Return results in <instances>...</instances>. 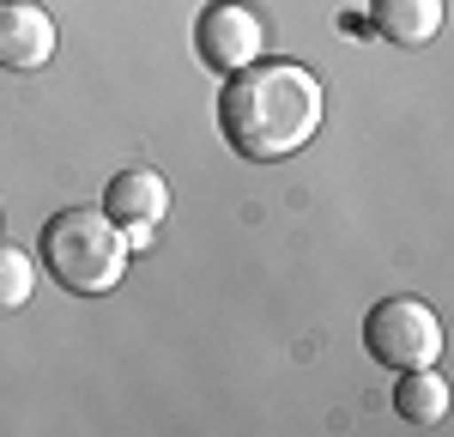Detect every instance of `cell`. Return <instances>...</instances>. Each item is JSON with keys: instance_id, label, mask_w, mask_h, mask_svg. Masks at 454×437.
<instances>
[{"instance_id": "6da1fadb", "label": "cell", "mask_w": 454, "mask_h": 437, "mask_svg": "<svg viewBox=\"0 0 454 437\" xmlns=\"http://www.w3.org/2000/svg\"><path fill=\"white\" fill-rule=\"evenodd\" d=\"M321 79L297 61H254L243 73H224L218 91V134L248 164L297 158L321 128Z\"/></svg>"}, {"instance_id": "7a4b0ae2", "label": "cell", "mask_w": 454, "mask_h": 437, "mask_svg": "<svg viewBox=\"0 0 454 437\" xmlns=\"http://www.w3.org/2000/svg\"><path fill=\"white\" fill-rule=\"evenodd\" d=\"M128 231L98 207H67L43 225V267L79 298H104L128 274Z\"/></svg>"}, {"instance_id": "3957f363", "label": "cell", "mask_w": 454, "mask_h": 437, "mask_svg": "<svg viewBox=\"0 0 454 437\" xmlns=\"http://www.w3.org/2000/svg\"><path fill=\"white\" fill-rule=\"evenodd\" d=\"M364 346L387 370H424L442 359V322L424 298H382L364 316Z\"/></svg>"}, {"instance_id": "277c9868", "label": "cell", "mask_w": 454, "mask_h": 437, "mask_svg": "<svg viewBox=\"0 0 454 437\" xmlns=\"http://www.w3.org/2000/svg\"><path fill=\"white\" fill-rule=\"evenodd\" d=\"M194 49L212 73H243L261 61L267 49V25L248 0H212L207 12L194 19Z\"/></svg>"}, {"instance_id": "5b68a950", "label": "cell", "mask_w": 454, "mask_h": 437, "mask_svg": "<svg viewBox=\"0 0 454 437\" xmlns=\"http://www.w3.org/2000/svg\"><path fill=\"white\" fill-rule=\"evenodd\" d=\"M55 19L36 0H0V68L6 73H36L55 61Z\"/></svg>"}, {"instance_id": "8992f818", "label": "cell", "mask_w": 454, "mask_h": 437, "mask_svg": "<svg viewBox=\"0 0 454 437\" xmlns=\"http://www.w3.org/2000/svg\"><path fill=\"white\" fill-rule=\"evenodd\" d=\"M104 213L128 231V243H152V231L170 213V188L158 171H121V177H109Z\"/></svg>"}, {"instance_id": "52a82bcc", "label": "cell", "mask_w": 454, "mask_h": 437, "mask_svg": "<svg viewBox=\"0 0 454 437\" xmlns=\"http://www.w3.org/2000/svg\"><path fill=\"white\" fill-rule=\"evenodd\" d=\"M370 25L400 43V49H424L430 36L442 31V0H376L370 6Z\"/></svg>"}, {"instance_id": "ba28073f", "label": "cell", "mask_w": 454, "mask_h": 437, "mask_svg": "<svg viewBox=\"0 0 454 437\" xmlns=\"http://www.w3.org/2000/svg\"><path fill=\"white\" fill-rule=\"evenodd\" d=\"M394 413H400L406 425H442V413H449V377H442L436 364L400 370V383H394Z\"/></svg>"}, {"instance_id": "9c48e42d", "label": "cell", "mask_w": 454, "mask_h": 437, "mask_svg": "<svg viewBox=\"0 0 454 437\" xmlns=\"http://www.w3.org/2000/svg\"><path fill=\"white\" fill-rule=\"evenodd\" d=\"M36 286V267L19 243H0V310H19Z\"/></svg>"}]
</instances>
